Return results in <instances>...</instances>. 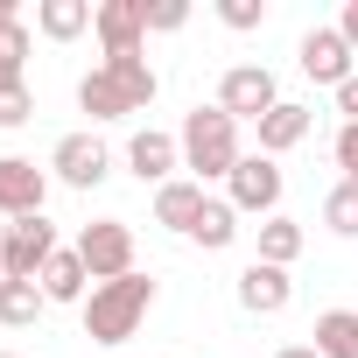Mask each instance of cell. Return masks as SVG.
I'll use <instances>...</instances> for the list:
<instances>
[{
    "label": "cell",
    "instance_id": "24",
    "mask_svg": "<svg viewBox=\"0 0 358 358\" xmlns=\"http://www.w3.org/2000/svg\"><path fill=\"white\" fill-rule=\"evenodd\" d=\"M218 22H225V29H260L267 8H260V0H218Z\"/></svg>",
    "mask_w": 358,
    "mask_h": 358
},
{
    "label": "cell",
    "instance_id": "4",
    "mask_svg": "<svg viewBox=\"0 0 358 358\" xmlns=\"http://www.w3.org/2000/svg\"><path fill=\"white\" fill-rule=\"evenodd\" d=\"M50 260H57V225H50L43 211L0 225V274H8V281H36Z\"/></svg>",
    "mask_w": 358,
    "mask_h": 358
},
{
    "label": "cell",
    "instance_id": "15",
    "mask_svg": "<svg viewBox=\"0 0 358 358\" xmlns=\"http://www.w3.org/2000/svg\"><path fill=\"white\" fill-rule=\"evenodd\" d=\"M204 183H162L155 190V225H169V232H190L197 218H204Z\"/></svg>",
    "mask_w": 358,
    "mask_h": 358
},
{
    "label": "cell",
    "instance_id": "9",
    "mask_svg": "<svg viewBox=\"0 0 358 358\" xmlns=\"http://www.w3.org/2000/svg\"><path fill=\"white\" fill-rule=\"evenodd\" d=\"M43 197H50V176L29 155H0V211L8 218H36Z\"/></svg>",
    "mask_w": 358,
    "mask_h": 358
},
{
    "label": "cell",
    "instance_id": "18",
    "mask_svg": "<svg viewBox=\"0 0 358 358\" xmlns=\"http://www.w3.org/2000/svg\"><path fill=\"white\" fill-rule=\"evenodd\" d=\"M316 358H358V309H323L316 316Z\"/></svg>",
    "mask_w": 358,
    "mask_h": 358
},
{
    "label": "cell",
    "instance_id": "19",
    "mask_svg": "<svg viewBox=\"0 0 358 358\" xmlns=\"http://www.w3.org/2000/svg\"><path fill=\"white\" fill-rule=\"evenodd\" d=\"M43 281H0V323H8V330H22V323H36L43 316Z\"/></svg>",
    "mask_w": 358,
    "mask_h": 358
},
{
    "label": "cell",
    "instance_id": "29",
    "mask_svg": "<svg viewBox=\"0 0 358 358\" xmlns=\"http://www.w3.org/2000/svg\"><path fill=\"white\" fill-rule=\"evenodd\" d=\"M337 36H344V43L358 50V0H351V8H344V22H337Z\"/></svg>",
    "mask_w": 358,
    "mask_h": 358
},
{
    "label": "cell",
    "instance_id": "28",
    "mask_svg": "<svg viewBox=\"0 0 358 358\" xmlns=\"http://www.w3.org/2000/svg\"><path fill=\"white\" fill-rule=\"evenodd\" d=\"M337 113H344V127H358V71L337 85Z\"/></svg>",
    "mask_w": 358,
    "mask_h": 358
},
{
    "label": "cell",
    "instance_id": "10",
    "mask_svg": "<svg viewBox=\"0 0 358 358\" xmlns=\"http://www.w3.org/2000/svg\"><path fill=\"white\" fill-rule=\"evenodd\" d=\"M106 57H141V36H148V15H141V0H99V15H92Z\"/></svg>",
    "mask_w": 358,
    "mask_h": 358
},
{
    "label": "cell",
    "instance_id": "30",
    "mask_svg": "<svg viewBox=\"0 0 358 358\" xmlns=\"http://www.w3.org/2000/svg\"><path fill=\"white\" fill-rule=\"evenodd\" d=\"M8 29H22V8H15V0H0V36H8Z\"/></svg>",
    "mask_w": 358,
    "mask_h": 358
},
{
    "label": "cell",
    "instance_id": "14",
    "mask_svg": "<svg viewBox=\"0 0 358 358\" xmlns=\"http://www.w3.org/2000/svg\"><path fill=\"white\" fill-rule=\"evenodd\" d=\"M309 127H316V113H309V106H295V99H281V106L260 120V155H288V148H302V141H309Z\"/></svg>",
    "mask_w": 358,
    "mask_h": 358
},
{
    "label": "cell",
    "instance_id": "1",
    "mask_svg": "<svg viewBox=\"0 0 358 358\" xmlns=\"http://www.w3.org/2000/svg\"><path fill=\"white\" fill-rule=\"evenodd\" d=\"M155 71L141 64V57H106L99 71H85V85H78V106L92 113V120H127V113H141V106H155Z\"/></svg>",
    "mask_w": 358,
    "mask_h": 358
},
{
    "label": "cell",
    "instance_id": "6",
    "mask_svg": "<svg viewBox=\"0 0 358 358\" xmlns=\"http://www.w3.org/2000/svg\"><path fill=\"white\" fill-rule=\"evenodd\" d=\"M218 106H225L232 120H253V127H260V120L281 106L274 71H267V64H232V71H225V85H218Z\"/></svg>",
    "mask_w": 358,
    "mask_h": 358
},
{
    "label": "cell",
    "instance_id": "2",
    "mask_svg": "<svg viewBox=\"0 0 358 358\" xmlns=\"http://www.w3.org/2000/svg\"><path fill=\"white\" fill-rule=\"evenodd\" d=\"M148 309H155V281L134 267V274H120V281H99L92 295H85V337H99V344H127L141 323H148Z\"/></svg>",
    "mask_w": 358,
    "mask_h": 358
},
{
    "label": "cell",
    "instance_id": "26",
    "mask_svg": "<svg viewBox=\"0 0 358 358\" xmlns=\"http://www.w3.org/2000/svg\"><path fill=\"white\" fill-rule=\"evenodd\" d=\"M29 113H36V99H29V85H22V92H0V127H22Z\"/></svg>",
    "mask_w": 358,
    "mask_h": 358
},
{
    "label": "cell",
    "instance_id": "23",
    "mask_svg": "<svg viewBox=\"0 0 358 358\" xmlns=\"http://www.w3.org/2000/svg\"><path fill=\"white\" fill-rule=\"evenodd\" d=\"M22 64H29V29L0 36V92H22Z\"/></svg>",
    "mask_w": 358,
    "mask_h": 358
},
{
    "label": "cell",
    "instance_id": "32",
    "mask_svg": "<svg viewBox=\"0 0 358 358\" xmlns=\"http://www.w3.org/2000/svg\"><path fill=\"white\" fill-rule=\"evenodd\" d=\"M0 281H8V274H0Z\"/></svg>",
    "mask_w": 358,
    "mask_h": 358
},
{
    "label": "cell",
    "instance_id": "22",
    "mask_svg": "<svg viewBox=\"0 0 358 358\" xmlns=\"http://www.w3.org/2000/svg\"><path fill=\"white\" fill-rule=\"evenodd\" d=\"M323 225H330L337 239H358V183H351V176L323 197Z\"/></svg>",
    "mask_w": 358,
    "mask_h": 358
},
{
    "label": "cell",
    "instance_id": "7",
    "mask_svg": "<svg viewBox=\"0 0 358 358\" xmlns=\"http://www.w3.org/2000/svg\"><path fill=\"white\" fill-rule=\"evenodd\" d=\"M232 183V211H260V218H274V204H281V169H274V155H239V169L225 176Z\"/></svg>",
    "mask_w": 358,
    "mask_h": 358
},
{
    "label": "cell",
    "instance_id": "16",
    "mask_svg": "<svg viewBox=\"0 0 358 358\" xmlns=\"http://www.w3.org/2000/svg\"><path fill=\"white\" fill-rule=\"evenodd\" d=\"M36 281H43V295H50V302H85V281H92V267L78 260V246H71V253L57 246V260H50Z\"/></svg>",
    "mask_w": 358,
    "mask_h": 358
},
{
    "label": "cell",
    "instance_id": "12",
    "mask_svg": "<svg viewBox=\"0 0 358 358\" xmlns=\"http://www.w3.org/2000/svg\"><path fill=\"white\" fill-rule=\"evenodd\" d=\"M127 169L141 176V183H169V169H183V141H176V134H155V127H141V134L127 141Z\"/></svg>",
    "mask_w": 358,
    "mask_h": 358
},
{
    "label": "cell",
    "instance_id": "13",
    "mask_svg": "<svg viewBox=\"0 0 358 358\" xmlns=\"http://www.w3.org/2000/svg\"><path fill=\"white\" fill-rule=\"evenodd\" d=\"M288 267H267V260H253L246 274H239V309L246 316H281L288 309Z\"/></svg>",
    "mask_w": 358,
    "mask_h": 358
},
{
    "label": "cell",
    "instance_id": "33",
    "mask_svg": "<svg viewBox=\"0 0 358 358\" xmlns=\"http://www.w3.org/2000/svg\"><path fill=\"white\" fill-rule=\"evenodd\" d=\"M8 358H15V351H8Z\"/></svg>",
    "mask_w": 358,
    "mask_h": 358
},
{
    "label": "cell",
    "instance_id": "3",
    "mask_svg": "<svg viewBox=\"0 0 358 358\" xmlns=\"http://www.w3.org/2000/svg\"><path fill=\"white\" fill-rule=\"evenodd\" d=\"M176 141H183V169H197V183L239 169V120H232L225 106H197Z\"/></svg>",
    "mask_w": 358,
    "mask_h": 358
},
{
    "label": "cell",
    "instance_id": "20",
    "mask_svg": "<svg viewBox=\"0 0 358 358\" xmlns=\"http://www.w3.org/2000/svg\"><path fill=\"white\" fill-rule=\"evenodd\" d=\"M190 239H197V246H204V253H218V246H232V239H239V211H232V204H218V197H211V204H204V218H197V225H190Z\"/></svg>",
    "mask_w": 358,
    "mask_h": 358
},
{
    "label": "cell",
    "instance_id": "21",
    "mask_svg": "<svg viewBox=\"0 0 358 358\" xmlns=\"http://www.w3.org/2000/svg\"><path fill=\"white\" fill-rule=\"evenodd\" d=\"M295 253H302V225H295V218H281V211H274V218H267V225H260V260H267V267H288V260H295Z\"/></svg>",
    "mask_w": 358,
    "mask_h": 358
},
{
    "label": "cell",
    "instance_id": "5",
    "mask_svg": "<svg viewBox=\"0 0 358 358\" xmlns=\"http://www.w3.org/2000/svg\"><path fill=\"white\" fill-rule=\"evenodd\" d=\"M78 260L92 267V288L134 274V225H127V218H92V225L78 232Z\"/></svg>",
    "mask_w": 358,
    "mask_h": 358
},
{
    "label": "cell",
    "instance_id": "27",
    "mask_svg": "<svg viewBox=\"0 0 358 358\" xmlns=\"http://www.w3.org/2000/svg\"><path fill=\"white\" fill-rule=\"evenodd\" d=\"M337 169L358 183V127H344V134H337Z\"/></svg>",
    "mask_w": 358,
    "mask_h": 358
},
{
    "label": "cell",
    "instance_id": "25",
    "mask_svg": "<svg viewBox=\"0 0 358 358\" xmlns=\"http://www.w3.org/2000/svg\"><path fill=\"white\" fill-rule=\"evenodd\" d=\"M141 15H148V29H183V22H190V8H183V0H155V8L141 0Z\"/></svg>",
    "mask_w": 358,
    "mask_h": 358
},
{
    "label": "cell",
    "instance_id": "8",
    "mask_svg": "<svg viewBox=\"0 0 358 358\" xmlns=\"http://www.w3.org/2000/svg\"><path fill=\"white\" fill-rule=\"evenodd\" d=\"M50 169H57V183H71V190H99L106 169H113V155H106L99 134H64L57 155H50Z\"/></svg>",
    "mask_w": 358,
    "mask_h": 358
},
{
    "label": "cell",
    "instance_id": "11",
    "mask_svg": "<svg viewBox=\"0 0 358 358\" xmlns=\"http://www.w3.org/2000/svg\"><path fill=\"white\" fill-rule=\"evenodd\" d=\"M302 78H316V85H344L351 78V43L337 36V29H309L302 36Z\"/></svg>",
    "mask_w": 358,
    "mask_h": 358
},
{
    "label": "cell",
    "instance_id": "17",
    "mask_svg": "<svg viewBox=\"0 0 358 358\" xmlns=\"http://www.w3.org/2000/svg\"><path fill=\"white\" fill-rule=\"evenodd\" d=\"M92 0H43V8H36V29L50 36V43H71V36H85L92 29Z\"/></svg>",
    "mask_w": 358,
    "mask_h": 358
},
{
    "label": "cell",
    "instance_id": "31",
    "mask_svg": "<svg viewBox=\"0 0 358 358\" xmlns=\"http://www.w3.org/2000/svg\"><path fill=\"white\" fill-rule=\"evenodd\" d=\"M274 358H316V344H288V351H274Z\"/></svg>",
    "mask_w": 358,
    "mask_h": 358
}]
</instances>
